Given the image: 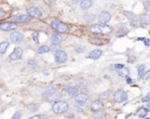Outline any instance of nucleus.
I'll use <instances>...</instances> for the list:
<instances>
[{
	"instance_id": "obj_1",
	"label": "nucleus",
	"mask_w": 150,
	"mask_h": 119,
	"mask_svg": "<svg viewBox=\"0 0 150 119\" xmlns=\"http://www.w3.org/2000/svg\"><path fill=\"white\" fill-rule=\"evenodd\" d=\"M90 31L93 33V34H101V35H105V34H109L112 32V28L111 26H108L106 25H92L90 28Z\"/></svg>"
},
{
	"instance_id": "obj_2",
	"label": "nucleus",
	"mask_w": 150,
	"mask_h": 119,
	"mask_svg": "<svg viewBox=\"0 0 150 119\" xmlns=\"http://www.w3.org/2000/svg\"><path fill=\"white\" fill-rule=\"evenodd\" d=\"M52 109L55 114H62L69 110V104L64 101H58L53 105Z\"/></svg>"
},
{
	"instance_id": "obj_3",
	"label": "nucleus",
	"mask_w": 150,
	"mask_h": 119,
	"mask_svg": "<svg viewBox=\"0 0 150 119\" xmlns=\"http://www.w3.org/2000/svg\"><path fill=\"white\" fill-rule=\"evenodd\" d=\"M42 96L45 100H47L48 102H52V101H56L57 99H59L60 93L56 89H48L46 92H44Z\"/></svg>"
},
{
	"instance_id": "obj_4",
	"label": "nucleus",
	"mask_w": 150,
	"mask_h": 119,
	"mask_svg": "<svg viewBox=\"0 0 150 119\" xmlns=\"http://www.w3.org/2000/svg\"><path fill=\"white\" fill-rule=\"evenodd\" d=\"M52 26L54 27V29H55V31H57L58 32H62V33L66 32L69 30V27L66 24H63L59 21L52 22Z\"/></svg>"
},
{
	"instance_id": "obj_5",
	"label": "nucleus",
	"mask_w": 150,
	"mask_h": 119,
	"mask_svg": "<svg viewBox=\"0 0 150 119\" xmlns=\"http://www.w3.org/2000/svg\"><path fill=\"white\" fill-rule=\"evenodd\" d=\"M67 59H68V55H67V54L64 51H61V50L56 51V53L54 54L55 62H57V63H63V62H65L67 61Z\"/></svg>"
},
{
	"instance_id": "obj_6",
	"label": "nucleus",
	"mask_w": 150,
	"mask_h": 119,
	"mask_svg": "<svg viewBox=\"0 0 150 119\" xmlns=\"http://www.w3.org/2000/svg\"><path fill=\"white\" fill-rule=\"evenodd\" d=\"M127 94L125 91L119 90L114 94V100L117 103H123L127 101Z\"/></svg>"
},
{
	"instance_id": "obj_7",
	"label": "nucleus",
	"mask_w": 150,
	"mask_h": 119,
	"mask_svg": "<svg viewBox=\"0 0 150 119\" xmlns=\"http://www.w3.org/2000/svg\"><path fill=\"white\" fill-rule=\"evenodd\" d=\"M10 39L13 43H19L24 39V35L19 32H13L10 34Z\"/></svg>"
},
{
	"instance_id": "obj_8",
	"label": "nucleus",
	"mask_w": 150,
	"mask_h": 119,
	"mask_svg": "<svg viewBox=\"0 0 150 119\" xmlns=\"http://www.w3.org/2000/svg\"><path fill=\"white\" fill-rule=\"evenodd\" d=\"M17 29V25L14 23H10V22H5L3 24H0V30L9 32V31H13Z\"/></svg>"
},
{
	"instance_id": "obj_9",
	"label": "nucleus",
	"mask_w": 150,
	"mask_h": 119,
	"mask_svg": "<svg viewBox=\"0 0 150 119\" xmlns=\"http://www.w3.org/2000/svg\"><path fill=\"white\" fill-rule=\"evenodd\" d=\"M22 54H23V50L20 48V47H17L14 49V51L10 54V59L12 60V61H17V60H19L22 56Z\"/></svg>"
},
{
	"instance_id": "obj_10",
	"label": "nucleus",
	"mask_w": 150,
	"mask_h": 119,
	"mask_svg": "<svg viewBox=\"0 0 150 119\" xmlns=\"http://www.w3.org/2000/svg\"><path fill=\"white\" fill-rule=\"evenodd\" d=\"M111 19V14L108 11H103L100 13L99 17H98V20L99 22H101V24L105 25L106 23H108Z\"/></svg>"
},
{
	"instance_id": "obj_11",
	"label": "nucleus",
	"mask_w": 150,
	"mask_h": 119,
	"mask_svg": "<svg viewBox=\"0 0 150 119\" xmlns=\"http://www.w3.org/2000/svg\"><path fill=\"white\" fill-rule=\"evenodd\" d=\"M88 100H89V96L85 93H80L75 96V101L77 104H84Z\"/></svg>"
},
{
	"instance_id": "obj_12",
	"label": "nucleus",
	"mask_w": 150,
	"mask_h": 119,
	"mask_svg": "<svg viewBox=\"0 0 150 119\" xmlns=\"http://www.w3.org/2000/svg\"><path fill=\"white\" fill-rule=\"evenodd\" d=\"M29 14L34 18H41L42 17V12L38 7H31L28 10Z\"/></svg>"
},
{
	"instance_id": "obj_13",
	"label": "nucleus",
	"mask_w": 150,
	"mask_h": 119,
	"mask_svg": "<svg viewBox=\"0 0 150 119\" xmlns=\"http://www.w3.org/2000/svg\"><path fill=\"white\" fill-rule=\"evenodd\" d=\"M104 104L101 101H94L93 103H91V109L92 111H99L103 109Z\"/></svg>"
},
{
	"instance_id": "obj_14",
	"label": "nucleus",
	"mask_w": 150,
	"mask_h": 119,
	"mask_svg": "<svg viewBox=\"0 0 150 119\" xmlns=\"http://www.w3.org/2000/svg\"><path fill=\"white\" fill-rule=\"evenodd\" d=\"M30 18H31V17H30L29 15L23 14V15H19V16H18V17H15V18H14V21L20 22V23H24V22L29 21Z\"/></svg>"
},
{
	"instance_id": "obj_15",
	"label": "nucleus",
	"mask_w": 150,
	"mask_h": 119,
	"mask_svg": "<svg viewBox=\"0 0 150 119\" xmlns=\"http://www.w3.org/2000/svg\"><path fill=\"white\" fill-rule=\"evenodd\" d=\"M101 55H102V51L99 49H96V50H93L92 52H91L89 57L92 60H98L101 57Z\"/></svg>"
},
{
	"instance_id": "obj_16",
	"label": "nucleus",
	"mask_w": 150,
	"mask_h": 119,
	"mask_svg": "<svg viewBox=\"0 0 150 119\" xmlns=\"http://www.w3.org/2000/svg\"><path fill=\"white\" fill-rule=\"evenodd\" d=\"M91 5H92V2L91 0H82V2L80 3V7L83 10H87L91 8Z\"/></svg>"
},
{
	"instance_id": "obj_17",
	"label": "nucleus",
	"mask_w": 150,
	"mask_h": 119,
	"mask_svg": "<svg viewBox=\"0 0 150 119\" xmlns=\"http://www.w3.org/2000/svg\"><path fill=\"white\" fill-rule=\"evenodd\" d=\"M65 91H66L69 95H70V96H74V95H76V94L78 92V89H77V88H76V87L68 86V87H66Z\"/></svg>"
},
{
	"instance_id": "obj_18",
	"label": "nucleus",
	"mask_w": 150,
	"mask_h": 119,
	"mask_svg": "<svg viewBox=\"0 0 150 119\" xmlns=\"http://www.w3.org/2000/svg\"><path fill=\"white\" fill-rule=\"evenodd\" d=\"M9 46H10V43H8L6 41L0 43V54H5V52H6L7 48L9 47Z\"/></svg>"
},
{
	"instance_id": "obj_19",
	"label": "nucleus",
	"mask_w": 150,
	"mask_h": 119,
	"mask_svg": "<svg viewBox=\"0 0 150 119\" xmlns=\"http://www.w3.org/2000/svg\"><path fill=\"white\" fill-rule=\"evenodd\" d=\"M51 40H52V42H53L54 44H59V43L62 42V36L59 35V34H53L52 37H51Z\"/></svg>"
},
{
	"instance_id": "obj_20",
	"label": "nucleus",
	"mask_w": 150,
	"mask_h": 119,
	"mask_svg": "<svg viewBox=\"0 0 150 119\" xmlns=\"http://www.w3.org/2000/svg\"><path fill=\"white\" fill-rule=\"evenodd\" d=\"M118 75H119L120 76H122V77H127V76H128V75H129V69L124 67L123 68L118 70Z\"/></svg>"
},
{
	"instance_id": "obj_21",
	"label": "nucleus",
	"mask_w": 150,
	"mask_h": 119,
	"mask_svg": "<svg viewBox=\"0 0 150 119\" xmlns=\"http://www.w3.org/2000/svg\"><path fill=\"white\" fill-rule=\"evenodd\" d=\"M50 51V48L47 46H41L38 48V53L39 54H46Z\"/></svg>"
},
{
	"instance_id": "obj_22",
	"label": "nucleus",
	"mask_w": 150,
	"mask_h": 119,
	"mask_svg": "<svg viewBox=\"0 0 150 119\" xmlns=\"http://www.w3.org/2000/svg\"><path fill=\"white\" fill-rule=\"evenodd\" d=\"M38 109H39V105H37L35 104H31L27 106V110L31 112H35L38 111Z\"/></svg>"
},
{
	"instance_id": "obj_23",
	"label": "nucleus",
	"mask_w": 150,
	"mask_h": 119,
	"mask_svg": "<svg viewBox=\"0 0 150 119\" xmlns=\"http://www.w3.org/2000/svg\"><path fill=\"white\" fill-rule=\"evenodd\" d=\"M128 33V29H127V28H120L119 31H118V32H117V35L119 36V37H121V36H125V35H127Z\"/></svg>"
},
{
	"instance_id": "obj_24",
	"label": "nucleus",
	"mask_w": 150,
	"mask_h": 119,
	"mask_svg": "<svg viewBox=\"0 0 150 119\" xmlns=\"http://www.w3.org/2000/svg\"><path fill=\"white\" fill-rule=\"evenodd\" d=\"M124 15H125L128 19H130V20L134 19V18H136V15H135L134 12H132V11H124Z\"/></svg>"
},
{
	"instance_id": "obj_25",
	"label": "nucleus",
	"mask_w": 150,
	"mask_h": 119,
	"mask_svg": "<svg viewBox=\"0 0 150 119\" xmlns=\"http://www.w3.org/2000/svg\"><path fill=\"white\" fill-rule=\"evenodd\" d=\"M144 70H145V67L143 65H141V66L138 67V76H139V79H141L144 75Z\"/></svg>"
},
{
	"instance_id": "obj_26",
	"label": "nucleus",
	"mask_w": 150,
	"mask_h": 119,
	"mask_svg": "<svg viewBox=\"0 0 150 119\" xmlns=\"http://www.w3.org/2000/svg\"><path fill=\"white\" fill-rule=\"evenodd\" d=\"M95 15H93V14H87L85 17H84V19L87 21V22H92L94 19H95Z\"/></svg>"
},
{
	"instance_id": "obj_27",
	"label": "nucleus",
	"mask_w": 150,
	"mask_h": 119,
	"mask_svg": "<svg viewBox=\"0 0 150 119\" xmlns=\"http://www.w3.org/2000/svg\"><path fill=\"white\" fill-rule=\"evenodd\" d=\"M110 95H111V93L109 91H105V92H103L102 94H100L99 96L101 99H107L110 96Z\"/></svg>"
},
{
	"instance_id": "obj_28",
	"label": "nucleus",
	"mask_w": 150,
	"mask_h": 119,
	"mask_svg": "<svg viewBox=\"0 0 150 119\" xmlns=\"http://www.w3.org/2000/svg\"><path fill=\"white\" fill-rule=\"evenodd\" d=\"M37 66H38V63H37L35 61H28V67H29V68H37Z\"/></svg>"
},
{
	"instance_id": "obj_29",
	"label": "nucleus",
	"mask_w": 150,
	"mask_h": 119,
	"mask_svg": "<svg viewBox=\"0 0 150 119\" xmlns=\"http://www.w3.org/2000/svg\"><path fill=\"white\" fill-rule=\"evenodd\" d=\"M84 105L83 104H77L76 105V109L78 111H80V112H83L84 111Z\"/></svg>"
},
{
	"instance_id": "obj_30",
	"label": "nucleus",
	"mask_w": 150,
	"mask_h": 119,
	"mask_svg": "<svg viewBox=\"0 0 150 119\" xmlns=\"http://www.w3.org/2000/svg\"><path fill=\"white\" fill-rule=\"evenodd\" d=\"M142 112H140V111H139V113H140V114H139V117H140V118H144V117H146V115L149 113V110H146V109H143V108H142Z\"/></svg>"
},
{
	"instance_id": "obj_31",
	"label": "nucleus",
	"mask_w": 150,
	"mask_h": 119,
	"mask_svg": "<svg viewBox=\"0 0 150 119\" xmlns=\"http://www.w3.org/2000/svg\"><path fill=\"white\" fill-rule=\"evenodd\" d=\"M142 20L144 24L146 25H149V15H144L142 17Z\"/></svg>"
},
{
	"instance_id": "obj_32",
	"label": "nucleus",
	"mask_w": 150,
	"mask_h": 119,
	"mask_svg": "<svg viewBox=\"0 0 150 119\" xmlns=\"http://www.w3.org/2000/svg\"><path fill=\"white\" fill-rule=\"evenodd\" d=\"M91 44H93V45H102V44H104L103 41H102L101 39H91Z\"/></svg>"
},
{
	"instance_id": "obj_33",
	"label": "nucleus",
	"mask_w": 150,
	"mask_h": 119,
	"mask_svg": "<svg viewBox=\"0 0 150 119\" xmlns=\"http://www.w3.org/2000/svg\"><path fill=\"white\" fill-rule=\"evenodd\" d=\"M131 25L134 26V27H140L141 26V22L139 21V20H134L132 23H131Z\"/></svg>"
},
{
	"instance_id": "obj_34",
	"label": "nucleus",
	"mask_w": 150,
	"mask_h": 119,
	"mask_svg": "<svg viewBox=\"0 0 150 119\" xmlns=\"http://www.w3.org/2000/svg\"><path fill=\"white\" fill-rule=\"evenodd\" d=\"M21 117H22L21 112H20V111H17V112L14 114V116L12 117V118L11 119H20L21 118Z\"/></svg>"
},
{
	"instance_id": "obj_35",
	"label": "nucleus",
	"mask_w": 150,
	"mask_h": 119,
	"mask_svg": "<svg viewBox=\"0 0 150 119\" xmlns=\"http://www.w3.org/2000/svg\"><path fill=\"white\" fill-rule=\"evenodd\" d=\"M33 40L35 41V43H39V33H34L33 34Z\"/></svg>"
},
{
	"instance_id": "obj_36",
	"label": "nucleus",
	"mask_w": 150,
	"mask_h": 119,
	"mask_svg": "<svg viewBox=\"0 0 150 119\" xmlns=\"http://www.w3.org/2000/svg\"><path fill=\"white\" fill-rule=\"evenodd\" d=\"M76 53H80V54H82V53H83L84 52V48L83 47H82V46H77L76 48Z\"/></svg>"
},
{
	"instance_id": "obj_37",
	"label": "nucleus",
	"mask_w": 150,
	"mask_h": 119,
	"mask_svg": "<svg viewBox=\"0 0 150 119\" xmlns=\"http://www.w3.org/2000/svg\"><path fill=\"white\" fill-rule=\"evenodd\" d=\"M149 100H150L149 94H148L145 97H143V98H142V102H143V103H149Z\"/></svg>"
},
{
	"instance_id": "obj_38",
	"label": "nucleus",
	"mask_w": 150,
	"mask_h": 119,
	"mask_svg": "<svg viewBox=\"0 0 150 119\" xmlns=\"http://www.w3.org/2000/svg\"><path fill=\"white\" fill-rule=\"evenodd\" d=\"M143 5H144V8H145V10L148 11H149V3L148 2V1H146V2H144L143 3Z\"/></svg>"
},
{
	"instance_id": "obj_39",
	"label": "nucleus",
	"mask_w": 150,
	"mask_h": 119,
	"mask_svg": "<svg viewBox=\"0 0 150 119\" xmlns=\"http://www.w3.org/2000/svg\"><path fill=\"white\" fill-rule=\"evenodd\" d=\"M139 40H143L146 46H149L150 45V40L149 39H145V38H143V39H139Z\"/></svg>"
},
{
	"instance_id": "obj_40",
	"label": "nucleus",
	"mask_w": 150,
	"mask_h": 119,
	"mask_svg": "<svg viewBox=\"0 0 150 119\" xmlns=\"http://www.w3.org/2000/svg\"><path fill=\"white\" fill-rule=\"evenodd\" d=\"M60 49V46H59V44H54L53 46H52V50L54 51H58Z\"/></svg>"
},
{
	"instance_id": "obj_41",
	"label": "nucleus",
	"mask_w": 150,
	"mask_h": 119,
	"mask_svg": "<svg viewBox=\"0 0 150 119\" xmlns=\"http://www.w3.org/2000/svg\"><path fill=\"white\" fill-rule=\"evenodd\" d=\"M123 68H124V65H122V64H116L115 65V68H117V69H121Z\"/></svg>"
},
{
	"instance_id": "obj_42",
	"label": "nucleus",
	"mask_w": 150,
	"mask_h": 119,
	"mask_svg": "<svg viewBox=\"0 0 150 119\" xmlns=\"http://www.w3.org/2000/svg\"><path fill=\"white\" fill-rule=\"evenodd\" d=\"M149 75H150V71H148V72L146 73V75H144V78H145L146 80H149Z\"/></svg>"
},
{
	"instance_id": "obj_43",
	"label": "nucleus",
	"mask_w": 150,
	"mask_h": 119,
	"mask_svg": "<svg viewBox=\"0 0 150 119\" xmlns=\"http://www.w3.org/2000/svg\"><path fill=\"white\" fill-rule=\"evenodd\" d=\"M127 82L128 84H131V83L133 82V81H132V79H131L130 77L127 76Z\"/></svg>"
},
{
	"instance_id": "obj_44",
	"label": "nucleus",
	"mask_w": 150,
	"mask_h": 119,
	"mask_svg": "<svg viewBox=\"0 0 150 119\" xmlns=\"http://www.w3.org/2000/svg\"><path fill=\"white\" fill-rule=\"evenodd\" d=\"M28 119H41V117L40 116H33V117H32V118Z\"/></svg>"
},
{
	"instance_id": "obj_45",
	"label": "nucleus",
	"mask_w": 150,
	"mask_h": 119,
	"mask_svg": "<svg viewBox=\"0 0 150 119\" xmlns=\"http://www.w3.org/2000/svg\"><path fill=\"white\" fill-rule=\"evenodd\" d=\"M4 15H5V12H4V11H3L2 10H0V18L4 17Z\"/></svg>"
},
{
	"instance_id": "obj_46",
	"label": "nucleus",
	"mask_w": 150,
	"mask_h": 119,
	"mask_svg": "<svg viewBox=\"0 0 150 119\" xmlns=\"http://www.w3.org/2000/svg\"><path fill=\"white\" fill-rule=\"evenodd\" d=\"M49 74H50L49 72H45V71L43 72V75H48Z\"/></svg>"
},
{
	"instance_id": "obj_47",
	"label": "nucleus",
	"mask_w": 150,
	"mask_h": 119,
	"mask_svg": "<svg viewBox=\"0 0 150 119\" xmlns=\"http://www.w3.org/2000/svg\"><path fill=\"white\" fill-rule=\"evenodd\" d=\"M80 0H72V2L74 3V4H76V3H78Z\"/></svg>"
},
{
	"instance_id": "obj_48",
	"label": "nucleus",
	"mask_w": 150,
	"mask_h": 119,
	"mask_svg": "<svg viewBox=\"0 0 150 119\" xmlns=\"http://www.w3.org/2000/svg\"><path fill=\"white\" fill-rule=\"evenodd\" d=\"M74 119H80V118H74Z\"/></svg>"
},
{
	"instance_id": "obj_49",
	"label": "nucleus",
	"mask_w": 150,
	"mask_h": 119,
	"mask_svg": "<svg viewBox=\"0 0 150 119\" xmlns=\"http://www.w3.org/2000/svg\"><path fill=\"white\" fill-rule=\"evenodd\" d=\"M146 119H149V118H146Z\"/></svg>"
}]
</instances>
